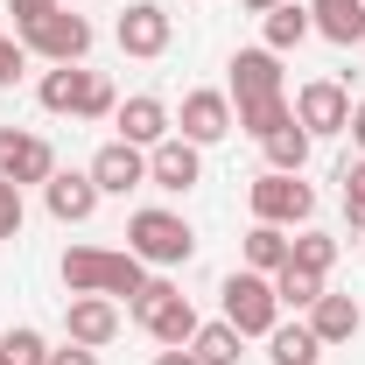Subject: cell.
Masks as SVG:
<instances>
[{
	"label": "cell",
	"mask_w": 365,
	"mask_h": 365,
	"mask_svg": "<svg viewBox=\"0 0 365 365\" xmlns=\"http://www.w3.org/2000/svg\"><path fill=\"white\" fill-rule=\"evenodd\" d=\"M63 288H71V295H113V302L127 295V302H134L140 288H148V267H140L127 246H120V253H113V246H71V253H63Z\"/></svg>",
	"instance_id": "1"
},
{
	"label": "cell",
	"mask_w": 365,
	"mask_h": 365,
	"mask_svg": "<svg viewBox=\"0 0 365 365\" xmlns=\"http://www.w3.org/2000/svg\"><path fill=\"white\" fill-rule=\"evenodd\" d=\"M127 253H134L140 267H190V253H197V232H190V218H176V211H134L127 218Z\"/></svg>",
	"instance_id": "2"
},
{
	"label": "cell",
	"mask_w": 365,
	"mask_h": 365,
	"mask_svg": "<svg viewBox=\"0 0 365 365\" xmlns=\"http://www.w3.org/2000/svg\"><path fill=\"white\" fill-rule=\"evenodd\" d=\"M127 317L162 344V351H176V344H190L197 337V309H190V295H182L176 281H155L148 274V288H140L134 302H127Z\"/></svg>",
	"instance_id": "3"
},
{
	"label": "cell",
	"mask_w": 365,
	"mask_h": 365,
	"mask_svg": "<svg viewBox=\"0 0 365 365\" xmlns=\"http://www.w3.org/2000/svg\"><path fill=\"white\" fill-rule=\"evenodd\" d=\"M218 302H225V323L239 330V337H267L274 323H281V295H274V274H253V267L225 274Z\"/></svg>",
	"instance_id": "4"
},
{
	"label": "cell",
	"mask_w": 365,
	"mask_h": 365,
	"mask_svg": "<svg viewBox=\"0 0 365 365\" xmlns=\"http://www.w3.org/2000/svg\"><path fill=\"white\" fill-rule=\"evenodd\" d=\"M246 204H253V225H309L317 218V190L302 176H281V169H267V176H253V190H246Z\"/></svg>",
	"instance_id": "5"
},
{
	"label": "cell",
	"mask_w": 365,
	"mask_h": 365,
	"mask_svg": "<svg viewBox=\"0 0 365 365\" xmlns=\"http://www.w3.org/2000/svg\"><path fill=\"white\" fill-rule=\"evenodd\" d=\"M21 43H29L36 63H85V56H91V21H85V14H71V7H56L49 21L21 29Z\"/></svg>",
	"instance_id": "6"
},
{
	"label": "cell",
	"mask_w": 365,
	"mask_h": 365,
	"mask_svg": "<svg viewBox=\"0 0 365 365\" xmlns=\"http://www.w3.org/2000/svg\"><path fill=\"white\" fill-rule=\"evenodd\" d=\"M56 176V148L29 127H0V182L29 190V182H49Z\"/></svg>",
	"instance_id": "7"
},
{
	"label": "cell",
	"mask_w": 365,
	"mask_h": 365,
	"mask_svg": "<svg viewBox=\"0 0 365 365\" xmlns=\"http://www.w3.org/2000/svg\"><path fill=\"white\" fill-rule=\"evenodd\" d=\"M288 106H295V120H302V134H309V140L344 134V127H351V91L337 85V78H317V85H302Z\"/></svg>",
	"instance_id": "8"
},
{
	"label": "cell",
	"mask_w": 365,
	"mask_h": 365,
	"mask_svg": "<svg viewBox=\"0 0 365 365\" xmlns=\"http://www.w3.org/2000/svg\"><path fill=\"white\" fill-rule=\"evenodd\" d=\"M148 182H155V190H169V197H190V190L204 182V148H197V140H182V134L155 140V148H148Z\"/></svg>",
	"instance_id": "9"
},
{
	"label": "cell",
	"mask_w": 365,
	"mask_h": 365,
	"mask_svg": "<svg viewBox=\"0 0 365 365\" xmlns=\"http://www.w3.org/2000/svg\"><path fill=\"white\" fill-rule=\"evenodd\" d=\"M169 36H176V21H169L162 0H134V7L120 14V29H113V43L127 49V56H140V63H155V56L169 49Z\"/></svg>",
	"instance_id": "10"
},
{
	"label": "cell",
	"mask_w": 365,
	"mask_h": 365,
	"mask_svg": "<svg viewBox=\"0 0 365 365\" xmlns=\"http://www.w3.org/2000/svg\"><path fill=\"white\" fill-rule=\"evenodd\" d=\"M232 71V106H260V98H288V78H281V56L267 43L260 49H239L225 63Z\"/></svg>",
	"instance_id": "11"
},
{
	"label": "cell",
	"mask_w": 365,
	"mask_h": 365,
	"mask_svg": "<svg viewBox=\"0 0 365 365\" xmlns=\"http://www.w3.org/2000/svg\"><path fill=\"white\" fill-rule=\"evenodd\" d=\"M120 302H113V295H71V302H63V337H71V344H85V351H106V344H113V337H120Z\"/></svg>",
	"instance_id": "12"
},
{
	"label": "cell",
	"mask_w": 365,
	"mask_h": 365,
	"mask_svg": "<svg viewBox=\"0 0 365 365\" xmlns=\"http://www.w3.org/2000/svg\"><path fill=\"white\" fill-rule=\"evenodd\" d=\"M239 120H232V91H182L176 106V134L197 140V148H211V140H225Z\"/></svg>",
	"instance_id": "13"
},
{
	"label": "cell",
	"mask_w": 365,
	"mask_h": 365,
	"mask_svg": "<svg viewBox=\"0 0 365 365\" xmlns=\"http://www.w3.org/2000/svg\"><path fill=\"white\" fill-rule=\"evenodd\" d=\"M85 176L98 182V197H127V190L148 182V148H134V140H106V148L91 155Z\"/></svg>",
	"instance_id": "14"
},
{
	"label": "cell",
	"mask_w": 365,
	"mask_h": 365,
	"mask_svg": "<svg viewBox=\"0 0 365 365\" xmlns=\"http://www.w3.org/2000/svg\"><path fill=\"white\" fill-rule=\"evenodd\" d=\"M113 127H120V140H134V148H155V140H169L176 113H169V106H162L155 91H134V98H120Z\"/></svg>",
	"instance_id": "15"
},
{
	"label": "cell",
	"mask_w": 365,
	"mask_h": 365,
	"mask_svg": "<svg viewBox=\"0 0 365 365\" xmlns=\"http://www.w3.org/2000/svg\"><path fill=\"white\" fill-rule=\"evenodd\" d=\"M302 323L317 330V344L330 351V344H351V337L365 330V309H359V295H337V288H323V295H317V309H309Z\"/></svg>",
	"instance_id": "16"
},
{
	"label": "cell",
	"mask_w": 365,
	"mask_h": 365,
	"mask_svg": "<svg viewBox=\"0 0 365 365\" xmlns=\"http://www.w3.org/2000/svg\"><path fill=\"white\" fill-rule=\"evenodd\" d=\"M43 204H49L56 225H85L91 211H98V182L78 176V169H56V176L43 182Z\"/></svg>",
	"instance_id": "17"
},
{
	"label": "cell",
	"mask_w": 365,
	"mask_h": 365,
	"mask_svg": "<svg viewBox=\"0 0 365 365\" xmlns=\"http://www.w3.org/2000/svg\"><path fill=\"white\" fill-rule=\"evenodd\" d=\"M309 29L337 49H365V0H309Z\"/></svg>",
	"instance_id": "18"
},
{
	"label": "cell",
	"mask_w": 365,
	"mask_h": 365,
	"mask_svg": "<svg viewBox=\"0 0 365 365\" xmlns=\"http://www.w3.org/2000/svg\"><path fill=\"white\" fill-rule=\"evenodd\" d=\"M85 85H91L85 63H49L43 85H36V98H43V113H71V120H78V106H85Z\"/></svg>",
	"instance_id": "19"
},
{
	"label": "cell",
	"mask_w": 365,
	"mask_h": 365,
	"mask_svg": "<svg viewBox=\"0 0 365 365\" xmlns=\"http://www.w3.org/2000/svg\"><path fill=\"white\" fill-rule=\"evenodd\" d=\"M260 29H267V49H274V56H288V49H302L309 36H317V29H309V7H302V0H281L274 14H260Z\"/></svg>",
	"instance_id": "20"
},
{
	"label": "cell",
	"mask_w": 365,
	"mask_h": 365,
	"mask_svg": "<svg viewBox=\"0 0 365 365\" xmlns=\"http://www.w3.org/2000/svg\"><path fill=\"white\" fill-rule=\"evenodd\" d=\"M267 359L274 365H323V344L309 323H274L267 330Z\"/></svg>",
	"instance_id": "21"
},
{
	"label": "cell",
	"mask_w": 365,
	"mask_h": 365,
	"mask_svg": "<svg viewBox=\"0 0 365 365\" xmlns=\"http://www.w3.org/2000/svg\"><path fill=\"white\" fill-rule=\"evenodd\" d=\"M260 148H267V169H281V176H302V169H309V148H317V140L302 134V120H288V127H274Z\"/></svg>",
	"instance_id": "22"
},
{
	"label": "cell",
	"mask_w": 365,
	"mask_h": 365,
	"mask_svg": "<svg viewBox=\"0 0 365 365\" xmlns=\"http://www.w3.org/2000/svg\"><path fill=\"white\" fill-rule=\"evenodd\" d=\"M323 288H330V274H309V267H295V260L274 274V295H281V309H302V317L317 309V295H323Z\"/></svg>",
	"instance_id": "23"
},
{
	"label": "cell",
	"mask_w": 365,
	"mask_h": 365,
	"mask_svg": "<svg viewBox=\"0 0 365 365\" xmlns=\"http://www.w3.org/2000/svg\"><path fill=\"white\" fill-rule=\"evenodd\" d=\"M239 344H246V337H239L225 317H218V323H197V337H190L197 365H239Z\"/></svg>",
	"instance_id": "24"
},
{
	"label": "cell",
	"mask_w": 365,
	"mask_h": 365,
	"mask_svg": "<svg viewBox=\"0 0 365 365\" xmlns=\"http://www.w3.org/2000/svg\"><path fill=\"white\" fill-rule=\"evenodd\" d=\"M246 267L253 274H281L288 267V232L281 225H253L246 232Z\"/></svg>",
	"instance_id": "25"
},
{
	"label": "cell",
	"mask_w": 365,
	"mask_h": 365,
	"mask_svg": "<svg viewBox=\"0 0 365 365\" xmlns=\"http://www.w3.org/2000/svg\"><path fill=\"white\" fill-rule=\"evenodd\" d=\"M337 253H344V246H337L330 232H317V225H302V239H288V260L309 267V274H330V267H337Z\"/></svg>",
	"instance_id": "26"
},
{
	"label": "cell",
	"mask_w": 365,
	"mask_h": 365,
	"mask_svg": "<svg viewBox=\"0 0 365 365\" xmlns=\"http://www.w3.org/2000/svg\"><path fill=\"white\" fill-rule=\"evenodd\" d=\"M232 120H239V134L267 140L274 127H288V120H295V106H288V98H260V106H232Z\"/></svg>",
	"instance_id": "27"
},
{
	"label": "cell",
	"mask_w": 365,
	"mask_h": 365,
	"mask_svg": "<svg viewBox=\"0 0 365 365\" xmlns=\"http://www.w3.org/2000/svg\"><path fill=\"white\" fill-rule=\"evenodd\" d=\"M0 351H7L14 365H49V337L36 330V323H7V330H0Z\"/></svg>",
	"instance_id": "28"
},
{
	"label": "cell",
	"mask_w": 365,
	"mask_h": 365,
	"mask_svg": "<svg viewBox=\"0 0 365 365\" xmlns=\"http://www.w3.org/2000/svg\"><path fill=\"white\" fill-rule=\"evenodd\" d=\"M337 182H344V218H351V232L365 239V155H359V162H344Z\"/></svg>",
	"instance_id": "29"
},
{
	"label": "cell",
	"mask_w": 365,
	"mask_h": 365,
	"mask_svg": "<svg viewBox=\"0 0 365 365\" xmlns=\"http://www.w3.org/2000/svg\"><path fill=\"white\" fill-rule=\"evenodd\" d=\"M113 113H120V91H113V78H106V71H91L85 106H78V120H113Z\"/></svg>",
	"instance_id": "30"
},
{
	"label": "cell",
	"mask_w": 365,
	"mask_h": 365,
	"mask_svg": "<svg viewBox=\"0 0 365 365\" xmlns=\"http://www.w3.org/2000/svg\"><path fill=\"white\" fill-rule=\"evenodd\" d=\"M21 225H29V204L14 182H0V239H21Z\"/></svg>",
	"instance_id": "31"
},
{
	"label": "cell",
	"mask_w": 365,
	"mask_h": 365,
	"mask_svg": "<svg viewBox=\"0 0 365 365\" xmlns=\"http://www.w3.org/2000/svg\"><path fill=\"white\" fill-rule=\"evenodd\" d=\"M21 71H29V43L21 36H0V85H21Z\"/></svg>",
	"instance_id": "32"
},
{
	"label": "cell",
	"mask_w": 365,
	"mask_h": 365,
	"mask_svg": "<svg viewBox=\"0 0 365 365\" xmlns=\"http://www.w3.org/2000/svg\"><path fill=\"white\" fill-rule=\"evenodd\" d=\"M63 0H7V14H14V29H36V21H49Z\"/></svg>",
	"instance_id": "33"
},
{
	"label": "cell",
	"mask_w": 365,
	"mask_h": 365,
	"mask_svg": "<svg viewBox=\"0 0 365 365\" xmlns=\"http://www.w3.org/2000/svg\"><path fill=\"white\" fill-rule=\"evenodd\" d=\"M49 365H98V351H85V344H63V351H49Z\"/></svg>",
	"instance_id": "34"
},
{
	"label": "cell",
	"mask_w": 365,
	"mask_h": 365,
	"mask_svg": "<svg viewBox=\"0 0 365 365\" xmlns=\"http://www.w3.org/2000/svg\"><path fill=\"white\" fill-rule=\"evenodd\" d=\"M344 134H351V148H359V155H365V98H359V106H351V127H344Z\"/></svg>",
	"instance_id": "35"
},
{
	"label": "cell",
	"mask_w": 365,
	"mask_h": 365,
	"mask_svg": "<svg viewBox=\"0 0 365 365\" xmlns=\"http://www.w3.org/2000/svg\"><path fill=\"white\" fill-rule=\"evenodd\" d=\"M155 365H197V351H190V344H176V351H155Z\"/></svg>",
	"instance_id": "36"
},
{
	"label": "cell",
	"mask_w": 365,
	"mask_h": 365,
	"mask_svg": "<svg viewBox=\"0 0 365 365\" xmlns=\"http://www.w3.org/2000/svg\"><path fill=\"white\" fill-rule=\"evenodd\" d=\"M239 7H246V14H274L281 0H239Z\"/></svg>",
	"instance_id": "37"
},
{
	"label": "cell",
	"mask_w": 365,
	"mask_h": 365,
	"mask_svg": "<svg viewBox=\"0 0 365 365\" xmlns=\"http://www.w3.org/2000/svg\"><path fill=\"white\" fill-rule=\"evenodd\" d=\"M0 365H14V359H7V351H0Z\"/></svg>",
	"instance_id": "38"
}]
</instances>
